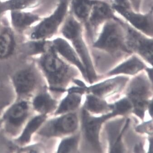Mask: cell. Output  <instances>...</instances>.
Listing matches in <instances>:
<instances>
[{
  "instance_id": "cell-4",
  "label": "cell",
  "mask_w": 153,
  "mask_h": 153,
  "mask_svg": "<svg viewBox=\"0 0 153 153\" xmlns=\"http://www.w3.org/2000/svg\"><path fill=\"white\" fill-rule=\"evenodd\" d=\"M32 109L30 102L26 99H18L7 109L1 118L9 136L18 137L29 119Z\"/></svg>"
},
{
  "instance_id": "cell-17",
  "label": "cell",
  "mask_w": 153,
  "mask_h": 153,
  "mask_svg": "<svg viewBox=\"0 0 153 153\" xmlns=\"http://www.w3.org/2000/svg\"><path fill=\"white\" fill-rule=\"evenodd\" d=\"M146 68V63L139 56L132 54L126 59L110 71L108 75L125 74L134 75Z\"/></svg>"
},
{
  "instance_id": "cell-3",
  "label": "cell",
  "mask_w": 153,
  "mask_h": 153,
  "mask_svg": "<svg viewBox=\"0 0 153 153\" xmlns=\"http://www.w3.org/2000/svg\"><path fill=\"white\" fill-rule=\"evenodd\" d=\"M91 42L94 48L113 55L132 54L126 46L124 21L117 15L102 24Z\"/></svg>"
},
{
  "instance_id": "cell-14",
  "label": "cell",
  "mask_w": 153,
  "mask_h": 153,
  "mask_svg": "<svg viewBox=\"0 0 153 153\" xmlns=\"http://www.w3.org/2000/svg\"><path fill=\"white\" fill-rule=\"evenodd\" d=\"M52 43L56 53L66 62L78 68L87 80L85 68L71 43L63 37L56 38Z\"/></svg>"
},
{
  "instance_id": "cell-15",
  "label": "cell",
  "mask_w": 153,
  "mask_h": 153,
  "mask_svg": "<svg viewBox=\"0 0 153 153\" xmlns=\"http://www.w3.org/2000/svg\"><path fill=\"white\" fill-rule=\"evenodd\" d=\"M30 103L32 109L37 114L48 116L54 114L59 104L56 100L44 88L33 96Z\"/></svg>"
},
{
  "instance_id": "cell-26",
  "label": "cell",
  "mask_w": 153,
  "mask_h": 153,
  "mask_svg": "<svg viewBox=\"0 0 153 153\" xmlns=\"http://www.w3.org/2000/svg\"><path fill=\"white\" fill-rule=\"evenodd\" d=\"M114 111L118 115L126 114L133 110V104L127 97L123 98L113 104Z\"/></svg>"
},
{
  "instance_id": "cell-1",
  "label": "cell",
  "mask_w": 153,
  "mask_h": 153,
  "mask_svg": "<svg viewBox=\"0 0 153 153\" xmlns=\"http://www.w3.org/2000/svg\"><path fill=\"white\" fill-rule=\"evenodd\" d=\"M40 72L51 91L60 93L76 75L74 68L56 53L54 48L43 54L38 62Z\"/></svg>"
},
{
  "instance_id": "cell-29",
  "label": "cell",
  "mask_w": 153,
  "mask_h": 153,
  "mask_svg": "<svg viewBox=\"0 0 153 153\" xmlns=\"http://www.w3.org/2000/svg\"><path fill=\"white\" fill-rule=\"evenodd\" d=\"M3 126V120L2 118L0 119V128Z\"/></svg>"
},
{
  "instance_id": "cell-6",
  "label": "cell",
  "mask_w": 153,
  "mask_h": 153,
  "mask_svg": "<svg viewBox=\"0 0 153 153\" xmlns=\"http://www.w3.org/2000/svg\"><path fill=\"white\" fill-rule=\"evenodd\" d=\"M47 120L36 133L42 138H50L68 135L76 131L79 120L76 113H66Z\"/></svg>"
},
{
  "instance_id": "cell-20",
  "label": "cell",
  "mask_w": 153,
  "mask_h": 153,
  "mask_svg": "<svg viewBox=\"0 0 153 153\" xmlns=\"http://www.w3.org/2000/svg\"><path fill=\"white\" fill-rule=\"evenodd\" d=\"M84 108L89 113L104 114L112 112L113 105L108 103L104 99L88 94L84 103Z\"/></svg>"
},
{
  "instance_id": "cell-18",
  "label": "cell",
  "mask_w": 153,
  "mask_h": 153,
  "mask_svg": "<svg viewBox=\"0 0 153 153\" xmlns=\"http://www.w3.org/2000/svg\"><path fill=\"white\" fill-rule=\"evenodd\" d=\"M82 94L79 86L69 88L66 97L57 105L54 113L55 116L71 113L77 109L80 105Z\"/></svg>"
},
{
  "instance_id": "cell-9",
  "label": "cell",
  "mask_w": 153,
  "mask_h": 153,
  "mask_svg": "<svg viewBox=\"0 0 153 153\" xmlns=\"http://www.w3.org/2000/svg\"><path fill=\"white\" fill-rule=\"evenodd\" d=\"M70 1V0H59L53 14L36 28L32 33V38L40 39L54 34L62 26L69 14Z\"/></svg>"
},
{
  "instance_id": "cell-28",
  "label": "cell",
  "mask_w": 153,
  "mask_h": 153,
  "mask_svg": "<svg viewBox=\"0 0 153 153\" xmlns=\"http://www.w3.org/2000/svg\"><path fill=\"white\" fill-rule=\"evenodd\" d=\"M132 7L136 11H141L140 8L143 0H128Z\"/></svg>"
},
{
  "instance_id": "cell-5",
  "label": "cell",
  "mask_w": 153,
  "mask_h": 153,
  "mask_svg": "<svg viewBox=\"0 0 153 153\" xmlns=\"http://www.w3.org/2000/svg\"><path fill=\"white\" fill-rule=\"evenodd\" d=\"M152 95L150 81L144 75H139L131 81L127 91V97L133 104L132 111L140 119L144 118Z\"/></svg>"
},
{
  "instance_id": "cell-8",
  "label": "cell",
  "mask_w": 153,
  "mask_h": 153,
  "mask_svg": "<svg viewBox=\"0 0 153 153\" xmlns=\"http://www.w3.org/2000/svg\"><path fill=\"white\" fill-rule=\"evenodd\" d=\"M116 116L113 111L100 117H95L91 115L84 108L82 110V135L88 146L94 152H102L100 136L102 124L108 119Z\"/></svg>"
},
{
  "instance_id": "cell-13",
  "label": "cell",
  "mask_w": 153,
  "mask_h": 153,
  "mask_svg": "<svg viewBox=\"0 0 153 153\" xmlns=\"http://www.w3.org/2000/svg\"><path fill=\"white\" fill-rule=\"evenodd\" d=\"M128 80V78L126 76H116L89 87L86 86L85 92L104 99L121 91Z\"/></svg>"
},
{
  "instance_id": "cell-27",
  "label": "cell",
  "mask_w": 153,
  "mask_h": 153,
  "mask_svg": "<svg viewBox=\"0 0 153 153\" xmlns=\"http://www.w3.org/2000/svg\"><path fill=\"white\" fill-rule=\"evenodd\" d=\"M138 131L145 132L147 134L152 135V121H148L143 123L138 127Z\"/></svg>"
},
{
  "instance_id": "cell-12",
  "label": "cell",
  "mask_w": 153,
  "mask_h": 153,
  "mask_svg": "<svg viewBox=\"0 0 153 153\" xmlns=\"http://www.w3.org/2000/svg\"><path fill=\"white\" fill-rule=\"evenodd\" d=\"M13 87L18 99H26L35 94L40 83L37 71L27 68L16 71L12 76Z\"/></svg>"
},
{
  "instance_id": "cell-11",
  "label": "cell",
  "mask_w": 153,
  "mask_h": 153,
  "mask_svg": "<svg viewBox=\"0 0 153 153\" xmlns=\"http://www.w3.org/2000/svg\"><path fill=\"white\" fill-rule=\"evenodd\" d=\"M111 6L115 14L129 26L138 31L153 37L152 8L146 13H142L141 11H135L132 7Z\"/></svg>"
},
{
  "instance_id": "cell-19",
  "label": "cell",
  "mask_w": 153,
  "mask_h": 153,
  "mask_svg": "<svg viewBox=\"0 0 153 153\" xmlns=\"http://www.w3.org/2000/svg\"><path fill=\"white\" fill-rule=\"evenodd\" d=\"M95 0H70L69 13L84 27Z\"/></svg>"
},
{
  "instance_id": "cell-25",
  "label": "cell",
  "mask_w": 153,
  "mask_h": 153,
  "mask_svg": "<svg viewBox=\"0 0 153 153\" xmlns=\"http://www.w3.org/2000/svg\"><path fill=\"white\" fill-rule=\"evenodd\" d=\"M39 0H9L0 3V13L7 10L22 9L34 5Z\"/></svg>"
},
{
  "instance_id": "cell-23",
  "label": "cell",
  "mask_w": 153,
  "mask_h": 153,
  "mask_svg": "<svg viewBox=\"0 0 153 153\" xmlns=\"http://www.w3.org/2000/svg\"><path fill=\"white\" fill-rule=\"evenodd\" d=\"M53 48L52 42L48 41L33 42L26 43L23 46L24 52L27 54H37L45 53Z\"/></svg>"
},
{
  "instance_id": "cell-21",
  "label": "cell",
  "mask_w": 153,
  "mask_h": 153,
  "mask_svg": "<svg viewBox=\"0 0 153 153\" xmlns=\"http://www.w3.org/2000/svg\"><path fill=\"white\" fill-rule=\"evenodd\" d=\"M11 16L12 22L14 26L19 29L26 27L39 19V17L36 15L17 11L12 12Z\"/></svg>"
},
{
  "instance_id": "cell-24",
  "label": "cell",
  "mask_w": 153,
  "mask_h": 153,
  "mask_svg": "<svg viewBox=\"0 0 153 153\" xmlns=\"http://www.w3.org/2000/svg\"><path fill=\"white\" fill-rule=\"evenodd\" d=\"M79 134L63 139L57 148V153H75L77 152L80 141Z\"/></svg>"
},
{
  "instance_id": "cell-10",
  "label": "cell",
  "mask_w": 153,
  "mask_h": 153,
  "mask_svg": "<svg viewBox=\"0 0 153 153\" xmlns=\"http://www.w3.org/2000/svg\"><path fill=\"white\" fill-rule=\"evenodd\" d=\"M116 16L110 2L106 0H95L84 26L86 36L92 42L102 24Z\"/></svg>"
},
{
  "instance_id": "cell-7",
  "label": "cell",
  "mask_w": 153,
  "mask_h": 153,
  "mask_svg": "<svg viewBox=\"0 0 153 153\" xmlns=\"http://www.w3.org/2000/svg\"><path fill=\"white\" fill-rule=\"evenodd\" d=\"M124 22L127 49L131 54L136 55L143 61L152 65L153 37L136 30Z\"/></svg>"
},
{
  "instance_id": "cell-2",
  "label": "cell",
  "mask_w": 153,
  "mask_h": 153,
  "mask_svg": "<svg viewBox=\"0 0 153 153\" xmlns=\"http://www.w3.org/2000/svg\"><path fill=\"white\" fill-rule=\"evenodd\" d=\"M61 32L79 55L85 68L87 80L93 83L97 80V76L83 25L69 13L61 28Z\"/></svg>"
},
{
  "instance_id": "cell-22",
  "label": "cell",
  "mask_w": 153,
  "mask_h": 153,
  "mask_svg": "<svg viewBox=\"0 0 153 153\" xmlns=\"http://www.w3.org/2000/svg\"><path fill=\"white\" fill-rule=\"evenodd\" d=\"M14 47L13 37L8 30L0 34V59H5L11 55Z\"/></svg>"
},
{
  "instance_id": "cell-16",
  "label": "cell",
  "mask_w": 153,
  "mask_h": 153,
  "mask_svg": "<svg viewBox=\"0 0 153 153\" xmlns=\"http://www.w3.org/2000/svg\"><path fill=\"white\" fill-rule=\"evenodd\" d=\"M48 118V116L45 115L38 114L31 117L25 124L18 137L15 139V142L21 146H27Z\"/></svg>"
}]
</instances>
